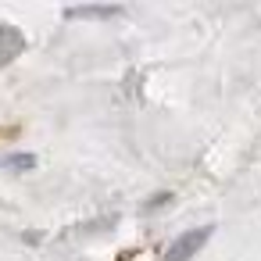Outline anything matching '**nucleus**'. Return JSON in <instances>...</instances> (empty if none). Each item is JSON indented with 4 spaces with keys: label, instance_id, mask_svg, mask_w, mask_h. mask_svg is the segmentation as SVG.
I'll use <instances>...</instances> for the list:
<instances>
[{
    "label": "nucleus",
    "instance_id": "nucleus-1",
    "mask_svg": "<svg viewBox=\"0 0 261 261\" xmlns=\"http://www.w3.org/2000/svg\"><path fill=\"white\" fill-rule=\"evenodd\" d=\"M211 240V225H200V229H190V232H182V236H175L168 247H165V254H161V261H190V257H197V250L204 247Z\"/></svg>",
    "mask_w": 261,
    "mask_h": 261
},
{
    "label": "nucleus",
    "instance_id": "nucleus-2",
    "mask_svg": "<svg viewBox=\"0 0 261 261\" xmlns=\"http://www.w3.org/2000/svg\"><path fill=\"white\" fill-rule=\"evenodd\" d=\"M22 50H25L22 29H15V25H0V68H8Z\"/></svg>",
    "mask_w": 261,
    "mask_h": 261
},
{
    "label": "nucleus",
    "instance_id": "nucleus-3",
    "mask_svg": "<svg viewBox=\"0 0 261 261\" xmlns=\"http://www.w3.org/2000/svg\"><path fill=\"white\" fill-rule=\"evenodd\" d=\"M118 4H104V8H68V18H111L118 15Z\"/></svg>",
    "mask_w": 261,
    "mask_h": 261
},
{
    "label": "nucleus",
    "instance_id": "nucleus-4",
    "mask_svg": "<svg viewBox=\"0 0 261 261\" xmlns=\"http://www.w3.org/2000/svg\"><path fill=\"white\" fill-rule=\"evenodd\" d=\"M4 165H11V168H33L36 158H33V154H15V158H8Z\"/></svg>",
    "mask_w": 261,
    "mask_h": 261
}]
</instances>
